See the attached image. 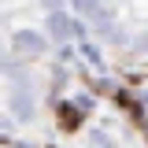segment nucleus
Segmentation results:
<instances>
[{
  "instance_id": "obj_1",
  "label": "nucleus",
  "mask_w": 148,
  "mask_h": 148,
  "mask_svg": "<svg viewBox=\"0 0 148 148\" xmlns=\"http://www.w3.org/2000/svg\"><path fill=\"white\" fill-rule=\"evenodd\" d=\"M78 122H82V115H78V108H59V130H78Z\"/></svg>"
}]
</instances>
